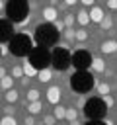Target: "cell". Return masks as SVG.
<instances>
[{"label":"cell","instance_id":"cell-32","mask_svg":"<svg viewBox=\"0 0 117 125\" xmlns=\"http://www.w3.org/2000/svg\"><path fill=\"white\" fill-rule=\"evenodd\" d=\"M4 109V115H14L16 113V109H14V104H8L6 107H2Z\"/></svg>","mask_w":117,"mask_h":125},{"label":"cell","instance_id":"cell-15","mask_svg":"<svg viewBox=\"0 0 117 125\" xmlns=\"http://www.w3.org/2000/svg\"><path fill=\"white\" fill-rule=\"evenodd\" d=\"M90 66H92V70H94V72H99V74H101V72H105V61H103V59H99V57L92 59V64H90Z\"/></svg>","mask_w":117,"mask_h":125},{"label":"cell","instance_id":"cell-8","mask_svg":"<svg viewBox=\"0 0 117 125\" xmlns=\"http://www.w3.org/2000/svg\"><path fill=\"white\" fill-rule=\"evenodd\" d=\"M70 62L74 64V68H78V70H86V68L92 64V57H90V53H88V51L78 49V51H74V53H72Z\"/></svg>","mask_w":117,"mask_h":125},{"label":"cell","instance_id":"cell-22","mask_svg":"<svg viewBox=\"0 0 117 125\" xmlns=\"http://www.w3.org/2000/svg\"><path fill=\"white\" fill-rule=\"evenodd\" d=\"M53 115H55L57 119H64V115H66V107L60 105V104H57L55 109H53Z\"/></svg>","mask_w":117,"mask_h":125},{"label":"cell","instance_id":"cell-23","mask_svg":"<svg viewBox=\"0 0 117 125\" xmlns=\"http://www.w3.org/2000/svg\"><path fill=\"white\" fill-rule=\"evenodd\" d=\"M76 31V41H80V43H84V41H88V37H90V33L84 29V27H80V29H74Z\"/></svg>","mask_w":117,"mask_h":125},{"label":"cell","instance_id":"cell-13","mask_svg":"<svg viewBox=\"0 0 117 125\" xmlns=\"http://www.w3.org/2000/svg\"><path fill=\"white\" fill-rule=\"evenodd\" d=\"M101 53H105V55H113L115 51H117V41H113V39H107V41H103L101 43Z\"/></svg>","mask_w":117,"mask_h":125},{"label":"cell","instance_id":"cell-33","mask_svg":"<svg viewBox=\"0 0 117 125\" xmlns=\"http://www.w3.org/2000/svg\"><path fill=\"white\" fill-rule=\"evenodd\" d=\"M55 121H57L55 115H45V117H43V123H45V125H55Z\"/></svg>","mask_w":117,"mask_h":125},{"label":"cell","instance_id":"cell-28","mask_svg":"<svg viewBox=\"0 0 117 125\" xmlns=\"http://www.w3.org/2000/svg\"><path fill=\"white\" fill-rule=\"evenodd\" d=\"M0 125H18V121H16L14 115H4V117L0 119Z\"/></svg>","mask_w":117,"mask_h":125},{"label":"cell","instance_id":"cell-36","mask_svg":"<svg viewBox=\"0 0 117 125\" xmlns=\"http://www.w3.org/2000/svg\"><path fill=\"white\" fill-rule=\"evenodd\" d=\"M86 125H107V123L105 121H99V119H90Z\"/></svg>","mask_w":117,"mask_h":125},{"label":"cell","instance_id":"cell-17","mask_svg":"<svg viewBox=\"0 0 117 125\" xmlns=\"http://www.w3.org/2000/svg\"><path fill=\"white\" fill-rule=\"evenodd\" d=\"M51 78H53L51 68H41V70H37V80H39V82H51Z\"/></svg>","mask_w":117,"mask_h":125},{"label":"cell","instance_id":"cell-29","mask_svg":"<svg viewBox=\"0 0 117 125\" xmlns=\"http://www.w3.org/2000/svg\"><path fill=\"white\" fill-rule=\"evenodd\" d=\"M74 20H76V18H74L72 14H64V20H62V21H64L66 27H72V25H74Z\"/></svg>","mask_w":117,"mask_h":125},{"label":"cell","instance_id":"cell-44","mask_svg":"<svg viewBox=\"0 0 117 125\" xmlns=\"http://www.w3.org/2000/svg\"><path fill=\"white\" fill-rule=\"evenodd\" d=\"M115 41H117V39H115Z\"/></svg>","mask_w":117,"mask_h":125},{"label":"cell","instance_id":"cell-18","mask_svg":"<svg viewBox=\"0 0 117 125\" xmlns=\"http://www.w3.org/2000/svg\"><path fill=\"white\" fill-rule=\"evenodd\" d=\"M4 100H6L8 104H16V102L20 100V94H18V90H14V88L6 90V94H4Z\"/></svg>","mask_w":117,"mask_h":125},{"label":"cell","instance_id":"cell-10","mask_svg":"<svg viewBox=\"0 0 117 125\" xmlns=\"http://www.w3.org/2000/svg\"><path fill=\"white\" fill-rule=\"evenodd\" d=\"M12 25H10V21H6V20H0V41H10L12 39Z\"/></svg>","mask_w":117,"mask_h":125},{"label":"cell","instance_id":"cell-30","mask_svg":"<svg viewBox=\"0 0 117 125\" xmlns=\"http://www.w3.org/2000/svg\"><path fill=\"white\" fill-rule=\"evenodd\" d=\"M23 76V68L21 66H12V78H21Z\"/></svg>","mask_w":117,"mask_h":125},{"label":"cell","instance_id":"cell-41","mask_svg":"<svg viewBox=\"0 0 117 125\" xmlns=\"http://www.w3.org/2000/svg\"><path fill=\"white\" fill-rule=\"evenodd\" d=\"M68 125H80V121H78V119H76V121H70V123H68Z\"/></svg>","mask_w":117,"mask_h":125},{"label":"cell","instance_id":"cell-4","mask_svg":"<svg viewBox=\"0 0 117 125\" xmlns=\"http://www.w3.org/2000/svg\"><path fill=\"white\" fill-rule=\"evenodd\" d=\"M94 84H96V80H94V76H92L88 70H76V72L72 74V78H70V86H72V90L78 92V94L90 92V90L94 88Z\"/></svg>","mask_w":117,"mask_h":125},{"label":"cell","instance_id":"cell-12","mask_svg":"<svg viewBox=\"0 0 117 125\" xmlns=\"http://www.w3.org/2000/svg\"><path fill=\"white\" fill-rule=\"evenodd\" d=\"M103 10L99 8V6H92V10H90V21H94V23H99L101 20H103Z\"/></svg>","mask_w":117,"mask_h":125},{"label":"cell","instance_id":"cell-39","mask_svg":"<svg viewBox=\"0 0 117 125\" xmlns=\"http://www.w3.org/2000/svg\"><path fill=\"white\" fill-rule=\"evenodd\" d=\"M6 74H8V72H6V68H4V66H0V80H2Z\"/></svg>","mask_w":117,"mask_h":125},{"label":"cell","instance_id":"cell-9","mask_svg":"<svg viewBox=\"0 0 117 125\" xmlns=\"http://www.w3.org/2000/svg\"><path fill=\"white\" fill-rule=\"evenodd\" d=\"M45 94H47V102H49V104H53V105H57V104L60 102L62 90H60L58 86H51V88H49V90H47Z\"/></svg>","mask_w":117,"mask_h":125},{"label":"cell","instance_id":"cell-2","mask_svg":"<svg viewBox=\"0 0 117 125\" xmlns=\"http://www.w3.org/2000/svg\"><path fill=\"white\" fill-rule=\"evenodd\" d=\"M27 0H10L6 4V14H8V20L12 23H21L25 21L29 16H27Z\"/></svg>","mask_w":117,"mask_h":125},{"label":"cell","instance_id":"cell-25","mask_svg":"<svg viewBox=\"0 0 117 125\" xmlns=\"http://www.w3.org/2000/svg\"><path fill=\"white\" fill-rule=\"evenodd\" d=\"M111 25H113V20H111V16H103V20L99 21V27H101L103 31H107V29H111Z\"/></svg>","mask_w":117,"mask_h":125},{"label":"cell","instance_id":"cell-5","mask_svg":"<svg viewBox=\"0 0 117 125\" xmlns=\"http://www.w3.org/2000/svg\"><path fill=\"white\" fill-rule=\"evenodd\" d=\"M70 53H68V49L66 47H62V45H57L55 47V51H53V55H51V62H53V66L57 68V70H66L72 62H70Z\"/></svg>","mask_w":117,"mask_h":125},{"label":"cell","instance_id":"cell-38","mask_svg":"<svg viewBox=\"0 0 117 125\" xmlns=\"http://www.w3.org/2000/svg\"><path fill=\"white\" fill-rule=\"evenodd\" d=\"M80 2H82L84 6H94V2H96V0H80Z\"/></svg>","mask_w":117,"mask_h":125},{"label":"cell","instance_id":"cell-40","mask_svg":"<svg viewBox=\"0 0 117 125\" xmlns=\"http://www.w3.org/2000/svg\"><path fill=\"white\" fill-rule=\"evenodd\" d=\"M76 2H80V0H64V4H66V6H74Z\"/></svg>","mask_w":117,"mask_h":125},{"label":"cell","instance_id":"cell-37","mask_svg":"<svg viewBox=\"0 0 117 125\" xmlns=\"http://www.w3.org/2000/svg\"><path fill=\"white\" fill-rule=\"evenodd\" d=\"M25 125H35V117L33 115H27L25 117Z\"/></svg>","mask_w":117,"mask_h":125},{"label":"cell","instance_id":"cell-6","mask_svg":"<svg viewBox=\"0 0 117 125\" xmlns=\"http://www.w3.org/2000/svg\"><path fill=\"white\" fill-rule=\"evenodd\" d=\"M37 70L41 68H49V62H51V53L45 49V47H37V49H31L29 53V59H27Z\"/></svg>","mask_w":117,"mask_h":125},{"label":"cell","instance_id":"cell-7","mask_svg":"<svg viewBox=\"0 0 117 125\" xmlns=\"http://www.w3.org/2000/svg\"><path fill=\"white\" fill-rule=\"evenodd\" d=\"M105 111H107V107H105L103 100L92 98V100H88L84 104V113H86L88 119H101L105 115Z\"/></svg>","mask_w":117,"mask_h":125},{"label":"cell","instance_id":"cell-26","mask_svg":"<svg viewBox=\"0 0 117 125\" xmlns=\"http://www.w3.org/2000/svg\"><path fill=\"white\" fill-rule=\"evenodd\" d=\"M64 119L70 123V121H76L78 119V111L74 109V107H66V115H64Z\"/></svg>","mask_w":117,"mask_h":125},{"label":"cell","instance_id":"cell-3","mask_svg":"<svg viewBox=\"0 0 117 125\" xmlns=\"http://www.w3.org/2000/svg\"><path fill=\"white\" fill-rule=\"evenodd\" d=\"M10 53L16 55V57H25L31 53L33 45H31V37L27 33H16L12 39H10Z\"/></svg>","mask_w":117,"mask_h":125},{"label":"cell","instance_id":"cell-14","mask_svg":"<svg viewBox=\"0 0 117 125\" xmlns=\"http://www.w3.org/2000/svg\"><path fill=\"white\" fill-rule=\"evenodd\" d=\"M41 109H43V102H41V100H37V102H27V113H29V115H37V113H41Z\"/></svg>","mask_w":117,"mask_h":125},{"label":"cell","instance_id":"cell-16","mask_svg":"<svg viewBox=\"0 0 117 125\" xmlns=\"http://www.w3.org/2000/svg\"><path fill=\"white\" fill-rule=\"evenodd\" d=\"M76 21L84 27V25H88L90 23V12H86V10H78V14H76Z\"/></svg>","mask_w":117,"mask_h":125},{"label":"cell","instance_id":"cell-31","mask_svg":"<svg viewBox=\"0 0 117 125\" xmlns=\"http://www.w3.org/2000/svg\"><path fill=\"white\" fill-rule=\"evenodd\" d=\"M53 25H55V29H57L58 33H62V31L66 29V25H64V21H62V20H57V21H55Z\"/></svg>","mask_w":117,"mask_h":125},{"label":"cell","instance_id":"cell-21","mask_svg":"<svg viewBox=\"0 0 117 125\" xmlns=\"http://www.w3.org/2000/svg\"><path fill=\"white\" fill-rule=\"evenodd\" d=\"M0 88H2V90H10V88H14V78L6 74V76L0 80Z\"/></svg>","mask_w":117,"mask_h":125},{"label":"cell","instance_id":"cell-19","mask_svg":"<svg viewBox=\"0 0 117 125\" xmlns=\"http://www.w3.org/2000/svg\"><path fill=\"white\" fill-rule=\"evenodd\" d=\"M21 68H23V74H25L27 78H31V76H35V74H37V68H35V66H33L29 61H25Z\"/></svg>","mask_w":117,"mask_h":125},{"label":"cell","instance_id":"cell-20","mask_svg":"<svg viewBox=\"0 0 117 125\" xmlns=\"http://www.w3.org/2000/svg\"><path fill=\"white\" fill-rule=\"evenodd\" d=\"M96 88H98V94H99L101 98H103V96H107V94L111 92V88H109V84H107V82H98V84H96Z\"/></svg>","mask_w":117,"mask_h":125},{"label":"cell","instance_id":"cell-27","mask_svg":"<svg viewBox=\"0 0 117 125\" xmlns=\"http://www.w3.org/2000/svg\"><path fill=\"white\" fill-rule=\"evenodd\" d=\"M62 33H64V39H66L68 43H70V41H76V31H74L72 27H66Z\"/></svg>","mask_w":117,"mask_h":125},{"label":"cell","instance_id":"cell-43","mask_svg":"<svg viewBox=\"0 0 117 125\" xmlns=\"http://www.w3.org/2000/svg\"><path fill=\"white\" fill-rule=\"evenodd\" d=\"M58 4V0H51V6H57Z\"/></svg>","mask_w":117,"mask_h":125},{"label":"cell","instance_id":"cell-1","mask_svg":"<svg viewBox=\"0 0 117 125\" xmlns=\"http://www.w3.org/2000/svg\"><path fill=\"white\" fill-rule=\"evenodd\" d=\"M58 31L55 29L53 23H41L35 27V43L39 47H55L57 45V39H58Z\"/></svg>","mask_w":117,"mask_h":125},{"label":"cell","instance_id":"cell-34","mask_svg":"<svg viewBox=\"0 0 117 125\" xmlns=\"http://www.w3.org/2000/svg\"><path fill=\"white\" fill-rule=\"evenodd\" d=\"M103 104H105V107H111V105H113V98H111V94L103 96Z\"/></svg>","mask_w":117,"mask_h":125},{"label":"cell","instance_id":"cell-35","mask_svg":"<svg viewBox=\"0 0 117 125\" xmlns=\"http://www.w3.org/2000/svg\"><path fill=\"white\" fill-rule=\"evenodd\" d=\"M105 4L109 10H117V0H105Z\"/></svg>","mask_w":117,"mask_h":125},{"label":"cell","instance_id":"cell-11","mask_svg":"<svg viewBox=\"0 0 117 125\" xmlns=\"http://www.w3.org/2000/svg\"><path fill=\"white\" fill-rule=\"evenodd\" d=\"M43 20H45L47 23H55V21L58 20V12H57V8H55V6H47V8H43Z\"/></svg>","mask_w":117,"mask_h":125},{"label":"cell","instance_id":"cell-24","mask_svg":"<svg viewBox=\"0 0 117 125\" xmlns=\"http://www.w3.org/2000/svg\"><path fill=\"white\" fill-rule=\"evenodd\" d=\"M39 98H41V92L37 88H29L27 90V102H37Z\"/></svg>","mask_w":117,"mask_h":125},{"label":"cell","instance_id":"cell-42","mask_svg":"<svg viewBox=\"0 0 117 125\" xmlns=\"http://www.w3.org/2000/svg\"><path fill=\"white\" fill-rule=\"evenodd\" d=\"M4 8H6V6H4V0H0V12H2Z\"/></svg>","mask_w":117,"mask_h":125}]
</instances>
